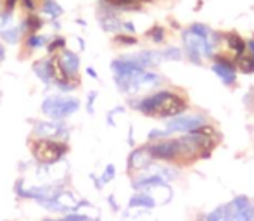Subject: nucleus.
<instances>
[{"instance_id":"4468645a","label":"nucleus","mask_w":254,"mask_h":221,"mask_svg":"<svg viewBox=\"0 0 254 221\" xmlns=\"http://www.w3.org/2000/svg\"><path fill=\"white\" fill-rule=\"evenodd\" d=\"M26 30V24H21V26H14V28H9V30H2L0 31V37L3 38L5 42H9V44H16V42H19L21 35H23V31Z\"/></svg>"},{"instance_id":"423d86ee","label":"nucleus","mask_w":254,"mask_h":221,"mask_svg":"<svg viewBox=\"0 0 254 221\" xmlns=\"http://www.w3.org/2000/svg\"><path fill=\"white\" fill-rule=\"evenodd\" d=\"M66 133V126L61 121H38L35 125V135L42 138H51V136H59Z\"/></svg>"},{"instance_id":"dca6fc26","label":"nucleus","mask_w":254,"mask_h":221,"mask_svg":"<svg viewBox=\"0 0 254 221\" xmlns=\"http://www.w3.org/2000/svg\"><path fill=\"white\" fill-rule=\"evenodd\" d=\"M235 66H239V69L244 73H253L254 71V59L251 54H242L237 57Z\"/></svg>"},{"instance_id":"6e6552de","label":"nucleus","mask_w":254,"mask_h":221,"mask_svg":"<svg viewBox=\"0 0 254 221\" xmlns=\"http://www.w3.org/2000/svg\"><path fill=\"white\" fill-rule=\"evenodd\" d=\"M154 187H166V181L163 180V177L159 175H149V177H140L139 180L133 181V188L139 192L149 190Z\"/></svg>"},{"instance_id":"7c9ffc66","label":"nucleus","mask_w":254,"mask_h":221,"mask_svg":"<svg viewBox=\"0 0 254 221\" xmlns=\"http://www.w3.org/2000/svg\"><path fill=\"white\" fill-rule=\"evenodd\" d=\"M123 30L130 31V33H133L135 31V28H133V23H123Z\"/></svg>"},{"instance_id":"aec40b11","label":"nucleus","mask_w":254,"mask_h":221,"mask_svg":"<svg viewBox=\"0 0 254 221\" xmlns=\"http://www.w3.org/2000/svg\"><path fill=\"white\" fill-rule=\"evenodd\" d=\"M49 44V38L47 37H38V35L31 33L30 37L26 38V45L30 48H38V47H44V45Z\"/></svg>"},{"instance_id":"2eb2a0df","label":"nucleus","mask_w":254,"mask_h":221,"mask_svg":"<svg viewBox=\"0 0 254 221\" xmlns=\"http://www.w3.org/2000/svg\"><path fill=\"white\" fill-rule=\"evenodd\" d=\"M101 24L105 31H119L123 28V23L116 16H112V14L101 17Z\"/></svg>"},{"instance_id":"20e7f679","label":"nucleus","mask_w":254,"mask_h":221,"mask_svg":"<svg viewBox=\"0 0 254 221\" xmlns=\"http://www.w3.org/2000/svg\"><path fill=\"white\" fill-rule=\"evenodd\" d=\"M187 109V102L178 95V93L169 92L166 97L163 99V102L157 106V109L154 111V118H176L183 111Z\"/></svg>"},{"instance_id":"ddd939ff","label":"nucleus","mask_w":254,"mask_h":221,"mask_svg":"<svg viewBox=\"0 0 254 221\" xmlns=\"http://www.w3.org/2000/svg\"><path fill=\"white\" fill-rule=\"evenodd\" d=\"M33 71L38 75V78L42 80L44 83H49L51 80H54V64H52V61H40L37 62V64L33 66Z\"/></svg>"},{"instance_id":"c756f323","label":"nucleus","mask_w":254,"mask_h":221,"mask_svg":"<svg viewBox=\"0 0 254 221\" xmlns=\"http://www.w3.org/2000/svg\"><path fill=\"white\" fill-rule=\"evenodd\" d=\"M95 97H97V93H95V92H92L90 93V97H88V111H94V109H92V104H94V100H95Z\"/></svg>"},{"instance_id":"f8f14e48","label":"nucleus","mask_w":254,"mask_h":221,"mask_svg":"<svg viewBox=\"0 0 254 221\" xmlns=\"http://www.w3.org/2000/svg\"><path fill=\"white\" fill-rule=\"evenodd\" d=\"M225 42H227L228 48H230L232 52H235V55H242L246 54V48H248V44L244 42V38L241 37V35L237 33H227L225 35Z\"/></svg>"},{"instance_id":"393cba45","label":"nucleus","mask_w":254,"mask_h":221,"mask_svg":"<svg viewBox=\"0 0 254 221\" xmlns=\"http://www.w3.org/2000/svg\"><path fill=\"white\" fill-rule=\"evenodd\" d=\"M118 44H121V45H135L137 42V38L133 37V35H116V38H114Z\"/></svg>"},{"instance_id":"a211bd4d","label":"nucleus","mask_w":254,"mask_h":221,"mask_svg":"<svg viewBox=\"0 0 254 221\" xmlns=\"http://www.w3.org/2000/svg\"><path fill=\"white\" fill-rule=\"evenodd\" d=\"M44 12L51 17H57L62 14V7L55 0H45L44 2Z\"/></svg>"},{"instance_id":"f03ea898","label":"nucleus","mask_w":254,"mask_h":221,"mask_svg":"<svg viewBox=\"0 0 254 221\" xmlns=\"http://www.w3.org/2000/svg\"><path fill=\"white\" fill-rule=\"evenodd\" d=\"M33 147V156L40 161L42 164H54L68 152V145L57 140L51 138H38L31 143Z\"/></svg>"},{"instance_id":"5701e85b","label":"nucleus","mask_w":254,"mask_h":221,"mask_svg":"<svg viewBox=\"0 0 254 221\" xmlns=\"http://www.w3.org/2000/svg\"><path fill=\"white\" fill-rule=\"evenodd\" d=\"M64 47H66V40H64V38L59 37V38H54V40H52L51 44L47 45V52H49V54H55V52H57L59 48L62 50Z\"/></svg>"},{"instance_id":"a878e982","label":"nucleus","mask_w":254,"mask_h":221,"mask_svg":"<svg viewBox=\"0 0 254 221\" xmlns=\"http://www.w3.org/2000/svg\"><path fill=\"white\" fill-rule=\"evenodd\" d=\"M114 175H116V168L112 166V164H107V166H105L104 175H102V183H107V181H111L112 178H114Z\"/></svg>"},{"instance_id":"9b49d317","label":"nucleus","mask_w":254,"mask_h":221,"mask_svg":"<svg viewBox=\"0 0 254 221\" xmlns=\"http://www.w3.org/2000/svg\"><path fill=\"white\" fill-rule=\"evenodd\" d=\"M213 71L220 76V80L225 85H234L237 80V71L235 66H221V64H213Z\"/></svg>"},{"instance_id":"f3484780","label":"nucleus","mask_w":254,"mask_h":221,"mask_svg":"<svg viewBox=\"0 0 254 221\" xmlns=\"http://www.w3.org/2000/svg\"><path fill=\"white\" fill-rule=\"evenodd\" d=\"M147 37H149L154 44H161V42H164V38H166V31H164V28L159 26V24H154V26L147 31Z\"/></svg>"},{"instance_id":"1a4fd4ad","label":"nucleus","mask_w":254,"mask_h":221,"mask_svg":"<svg viewBox=\"0 0 254 221\" xmlns=\"http://www.w3.org/2000/svg\"><path fill=\"white\" fill-rule=\"evenodd\" d=\"M234 218H235V213L232 204H223V206H218L216 209H213L204 221H234Z\"/></svg>"},{"instance_id":"39448f33","label":"nucleus","mask_w":254,"mask_h":221,"mask_svg":"<svg viewBox=\"0 0 254 221\" xmlns=\"http://www.w3.org/2000/svg\"><path fill=\"white\" fill-rule=\"evenodd\" d=\"M203 125H206L203 116H176V118H171L166 123V130L169 133L173 132L192 133L196 130H199Z\"/></svg>"},{"instance_id":"412c9836","label":"nucleus","mask_w":254,"mask_h":221,"mask_svg":"<svg viewBox=\"0 0 254 221\" xmlns=\"http://www.w3.org/2000/svg\"><path fill=\"white\" fill-rule=\"evenodd\" d=\"M24 24H26V30H30L31 33H35V31H38L42 26H44V21H42L37 14H31V16L24 21Z\"/></svg>"},{"instance_id":"cd10ccee","label":"nucleus","mask_w":254,"mask_h":221,"mask_svg":"<svg viewBox=\"0 0 254 221\" xmlns=\"http://www.w3.org/2000/svg\"><path fill=\"white\" fill-rule=\"evenodd\" d=\"M21 2H23L24 9L30 10V12L33 14V10H35V2H33V0H21Z\"/></svg>"},{"instance_id":"f704fd0d","label":"nucleus","mask_w":254,"mask_h":221,"mask_svg":"<svg viewBox=\"0 0 254 221\" xmlns=\"http://www.w3.org/2000/svg\"><path fill=\"white\" fill-rule=\"evenodd\" d=\"M109 202H111V208L114 209V211H118V206H116V201H112V195L109 197Z\"/></svg>"},{"instance_id":"0eeeda50","label":"nucleus","mask_w":254,"mask_h":221,"mask_svg":"<svg viewBox=\"0 0 254 221\" xmlns=\"http://www.w3.org/2000/svg\"><path fill=\"white\" fill-rule=\"evenodd\" d=\"M59 62H61L62 69L66 71V75L69 78H73V75H76L80 69V57L75 54V52L69 50H62L61 57H59Z\"/></svg>"},{"instance_id":"bb28decb","label":"nucleus","mask_w":254,"mask_h":221,"mask_svg":"<svg viewBox=\"0 0 254 221\" xmlns=\"http://www.w3.org/2000/svg\"><path fill=\"white\" fill-rule=\"evenodd\" d=\"M169 135V132L168 130H151L149 132V138L151 140H159V138H164V136H168Z\"/></svg>"},{"instance_id":"473e14b6","label":"nucleus","mask_w":254,"mask_h":221,"mask_svg":"<svg viewBox=\"0 0 254 221\" xmlns=\"http://www.w3.org/2000/svg\"><path fill=\"white\" fill-rule=\"evenodd\" d=\"M5 59V48H3V45H0V62Z\"/></svg>"},{"instance_id":"c85d7f7f","label":"nucleus","mask_w":254,"mask_h":221,"mask_svg":"<svg viewBox=\"0 0 254 221\" xmlns=\"http://www.w3.org/2000/svg\"><path fill=\"white\" fill-rule=\"evenodd\" d=\"M16 3H17V0H5V12H12Z\"/></svg>"},{"instance_id":"7ed1b4c3","label":"nucleus","mask_w":254,"mask_h":221,"mask_svg":"<svg viewBox=\"0 0 254 221\" xmlns=\"http://www.w3.org/2000/svg\"><path fill=\"white\" fill-rule=\"evenodd\" d=\"M151 157L152 159H159V161H166V163H175L178 159H183V150H182V143L178 138H166V140H159L154 145L147 147Z\"/></svg>"},{"instance_id":"b1692460","label":"nucleus","mask_w":254,"mask_h":221,"mask_svg":"<svg viewBox=\"0 0 254 221\" xmlns=\"http://www.w3.org/2000/svg\"><path fill=\"white\" fill-rule=\"evenodd\" d=\"M45 221H94V220L85 215H78V213H69V215H66L61 220H45Z\"/></svg>"},{"instance_id":"6ab92c4d","label":"nucleus","mask_w":254,"mask_h":221,"mask_svg":"<svg viewBox=\"0 0 254 221\" xmlns=\"http://www.w3.org/2000/svg\"><path fill=\"white\" fill-rule=\"evenodd\" d=\"M190 33H194L196 37H201V38H209L213 35V31L206 26V24H201V23H196L189 28Z\"/></svg>"},{"instance_id":"4be33fe9","label":"nucleus","mask_w":254,"mask_h":221,"mask_svg":"<svg viewBox=\"0 0 254 221\" xmlns=\"http://www.w3.org/2000/svg\"><path fill=\"white\" fill-rule=\"evenodd\" d=\"M161 54H163V59H166V61H180V59L183 57L182 50L176 48V47L164 48V50H161Z\"/></svg>"},{"instance_id":"2f4dec72","label":"nucleus","mask_w":254,"mask_h":221,"mask_svg":"<svg viewBox=\"0 0 254 221\" xmlns=\"http://www.w3.org/2000/svg\"><path fill=\"white\" fill-rule=\"evenodd\" d=\"M248 48L251 50L249 54H251V55H253V59H254V40H249V42H248Z\"/></svg>"},{"instance_id":"c9c22d12","label":"nucleus","mask_w":254,"mask_h":221,"mask_svg":"<svg viewBox=\"0 0 254 221\" xmlns=\"http://www.w3.org/2000/svg\"><path fill=\"white\" fill-rule=\"evenodd\" d=\"M234 221H242V220H237V218H234Z\"/></svg>"},{"instance_id":"72a5a7b5","label":"nucleus","mask_w":254,"mask_h":221,"mask_svg":"<svg viewBox=\"0 0 254 221\" xmlns=\"http://www.w3.org/2000/svg\"><path fill=\"white\" fill-rule=\"evenodd\" d=\"M87 75H90L92 78H97V73H95V71H94V69H92V68H87Z\"/></svg>"},{"instance_id":"f257e3e1","label":"nucleus","mask_w":254,"mask_h":221,"mask_svg":"<svg viewBox=\"0 0 254 221\" xmlns=\"http://www.w3.org/2000/svg\"><path fill=\"white\" fill-rule=\"evenodd\" d=\"M80 109V100L75 97H62V95H51L42 102V111L49 118L61 121V119L69 118Z\"/></svg>"},{"instance_id":"9d476101","label":"nucleus","mask_w":254,"mask_h":221,"mask_svg":"<svg viewBox=\"0 0 254 221\" xmlns=\"http://www.w3.org/2000/svg\"><path fill=\"white\" fill-rule=\"evenodd\" d=\"M128 208H146L152 209L156 208V201H154L152 195H149L147 192H137L128 202Z\"/></svg>"}]
</instances>
